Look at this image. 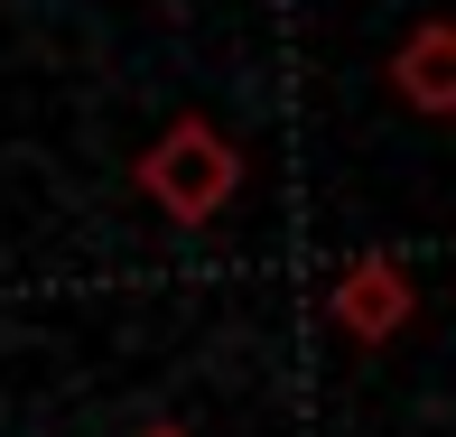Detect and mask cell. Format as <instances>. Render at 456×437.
Segmentation results:
<instances>
[{
  "label": "cell",
  "mask_w": 456,
  "mask_h": 437,
  "mask_svg": "<svg viewBox=\"0 0 456 437\" xmlns=\"http://www.w3.org/2000/svg\"><path fill=\"white\" fill-rule=\"evenodd\" d=\"M131 186H140L168 223H215L224 205L242 196V150H233L205 112H177L168 131L131 158Z\"/></svg>",
  "instance_id": "cell-1"
},
{
  "label": "cell",
  "mask_w": 456,
  "mask_h": 437,
  "mask_svg": "<svg viewBox=\"0 0 456 437\" xmlns=\"http://www.w3.org/2000/svg\"><path fill=\"white\" fill-rule=\"evenodd\" d=\"M326 317H336L354 344H391V336H410V317H419V279H410V261H391V252L345 261L336 288H326Z\"/></svg>",
  "instance_id": "cell-2"
},
{
  "label": "cell",
  "mask_w": 456,
  "mask_h": 437,
  "mask_svg": "<svg viewBox=\"0 0 456 437\" xmlns=\"http://www.w3.org/2000/svg\"><path fill=\"white\" fill-rule=\"evenodd\" d=\"M391 93H401L419 121L456 112V28H447V19H419V28L391 47Z\"/></svg>",
  "instance_id": "cell-3"
},
{
  "label": "cell",
  "mask_w": 456,
  "mask_h": 437,
  "mask_svg": "<svg viewBox=\"0 0 456 437\" xmlns=\"http://www.w3.org/2000/svg\"><path fill=\"white\" fill-rule=\"evenodd\" d=\"M140 437H196V428H140Z\"/></svg>",
  "instance_id": "cell-4"
}]
</instances>
